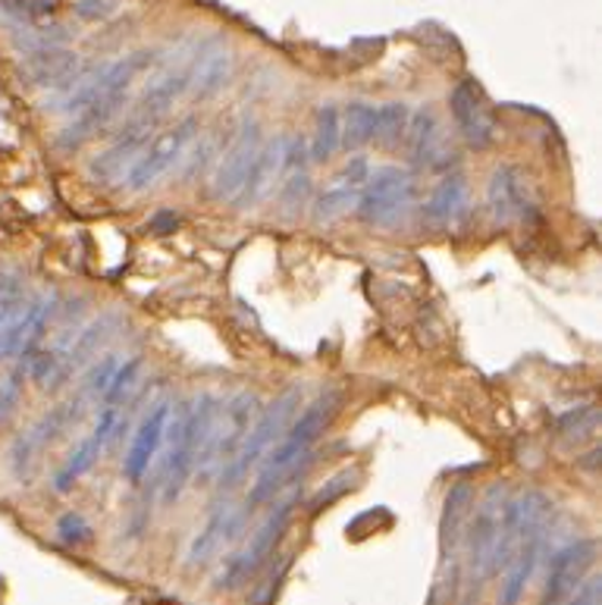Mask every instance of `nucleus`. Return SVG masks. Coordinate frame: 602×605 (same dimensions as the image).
Segmentation results:
<instances>
[{
  "label": "nucleus",
  "instance_id": "f257e3e1",
  "mask_svg": "<svg viewBox=\"0 0 602 605\" xmlns=\"http://www.w3.org/2000/svg\"><path fill=\"white\" fill-rule=\"evenodd\" d=\"M154 63L151 51H136L129 57L114 60V63H104L98 66L94 73H82L66 101H63V114H69V126L60 132L57 142L63 147H79L82 142H88L91 136H98L123 107L129 88L136 82V76L144 73L148 66Z\"/></svg>",
  "mask_w": 602,
  "mask_h": 605
},
{
  "label": "nucleus",
  "instance_id": "f03ea898",
  "mask_svg": "<svg viewBox=\"0 0 602 605\" xmlns=\"http://www.w3.org/2000/svg\"><path fill=\"white\" fill-rule=\"evenodd\" d=\"M343 396L333 389L326 396H317L315 402L308 404L283 433V439L267 452L264 459V471H260L258 484L252 490L248 509H258L264 502H273L280 492L286 490L289 484H295L298 477H305V471L315 462L317 439L330 427V421L336 417Z\"/></svg>",
  "mask_w": 602,
  "mask_h": 605
},
{
  "label": "nucleus",
  "instance_id": "7ed1b4c3",
  "mask_svg": "<svg viewBox=\"0 0 602 605\" xmlns=\"http://www.w3.org/2000/svg\"><path fill=\"white\" fill-rule=\"evenodd\" d=\"M217 399L210 392H201L189 402H179L172 408L170 424H167V455L161 464V487H164V502H176L182 490L189 487V480L195 477V464H198L201 446L210 427V414H214Z\"/></svg>",
  "mask_w": 602,
  "mask_h": 605
},
{
  "label": "nucleus",
  "instance_id": "20e7f679",
  "mask_svg": "<svg viewBox=\"0 0 602 605\" xmlns=\"http://www.w3.org/2000/svg\"><path fill=\"white\" fill-rule=\"evenodd\" d=\"M258 396L255 392H232L227 399H217L210 427L201 446L195 474L198 480H217L220 471L230 464V459L239 452L242 439L248 436L255 417H258Z\"/></svg>",
  "mask_w": 602,
  "mask_h": 605
},
{
  "label": "nucleus",
  "instance_id": "39448f33",
  "mask_svg": "<svg viewBox=\"0 0 602 605\" xmlns=\"http://www.w3.org/2000/svg\"><path fill=\"white\" fill-rule=\"evenodd\" d=\"M302 396H305L302 386H289L286 392H280V396L273 399V404H270L264 414L255 417V424H252L248 436L242 439L239 452L232 455L230 464H227V467L220 471V477H217L220 490H235V487L248 477V471H255V467L267 459V452L283 439L289 424L298 417Z\"/></svg>",
  "mask_w": 602,
  "mask_h": 605
},
{
  "label": "nucleus",
  "instance_id": "423d86ee",
  "mask_svg": "<svg viewBox=\"0 0 602 605\" xmlns=\"http://www.w3.org/2000/svg\"><path fill=\"white\" fill-rule=\"evenodd\" d=\"M414 198H418V189H414L411 170H405V167H380L364 182L355 210H358V217L368 227L393 230V227H399L401 220H408Z\"/></svg>",
  "mask_w": 602,
  "mask_h": 605
},
{
  "label": "nucleus",
  "instance_id": "0eeeda50",
  "mask_svg": "<svg viewBox=\"0 0 602 605\" xmlns=\"http://www.w3.org/2000/svg\"><path fill=\"white\" fill-rule=\"evenodd\" d=\"M502 505H505V487L492 484L484 505L464 524V577L467 587L484 590L489 577L496 575V540H499V520H502Z\"/></svg>",
  "mask_w": 602,
  "mask_h": 605
},
{
  "label": "nucleus",
  "instance_id": "6e6552de",
  "mask_svg": "<svg viewBox=\"0 0 602 605\" xmlns=\"http://www.w3.org/2000/svg\"><path fill=\"white\" fill-rule=\"evenodd\" d=\"M198 136V116H182L176 126L164 129L161 136H154L142 154L136 157V164L126 170L123 182L129 192H144L148 185H154L161 176H167L179 164V157L189 151V144Z\"/></svg>",
  "mask_w": 602,
  "mask_h": 605
},
{
  "label": "nucleus",
  "instance_id": "1a4fd4ad",
  "mask_svg": "<svg viewBox=\"0 0 602 605\" xmlns=\"http://www.w3.org/2000/svg\"><path fill=\"white\" fill-rule=\"evenodd\" d=\"M295 505H298V495H289V499L273 505V512L255 530L252 543L242 549L239 555H232L230 562H227V568H223V575L217 577V587L220 590H239L248 577L258 575L260 568H264V562L273 555V549L280 546L283 533L289 530L292 515H295Z\"/></svg>",
  "mask_w": 602,
  "mask_h": 605
},
{
  "label": "nucleus",
  "instance_id": "9d476101",
  "mask_svg": "<svg viewBox=\"0 0 602 605\" xmlns=\"http://www.w3.org/2000/svg\"><path fill=\"white\" fill-rule=\"evenodd\" d=\"M487 207L496 227H524L540 220L537 198L521 167H496L487 182Z\"/></svg>",
  "mask_w": 602,
  "mask_h": 605
},
{
  "label": "nucleus",
  "instance_id": "9b49d317",
  "mask_svg": "<svg viewBox=\"0 0 602 605\" xmlns=\"http://www.w3.org/2000/svg\"><path fill=\"white\" fill-rule=\"evenodd\" d=\"M593 558H597V540H572V543L555 549L552 558H549V568H546V587L540 605L568 603L574 590L580 587V580L590 571Z\"/></svg>",
  "mask_w": 602,
  "mask_h": 605
},
{
  "label": "nucleus",
  "instance_id": "f8f14e48",
  "mask_svg": "<svg viewBox=\"0 0 602 605\" xmlns=\"http://www.w3.org/2000/svg\"><path fill=\"white\" fill-rule=\"evenodd\" d=\"M60 298L54 292H41V295H31L26 311L16 318V323L0 336V361H10V358H31L51 320L57 318Z\"/></svg>",
  "mask_w": 602,
  "mask_h": 605
},
{
  "label": "nucleus",
  "instance_id": "ddd939ff",
  "mask_svg": "<svg viewBox=\"0 0 602 605\" xmlns=\"http://www.w3.org/2000/svg\"><path fill=\"white\" fill-rule=\"evenodd\" d=\"M161 119H151V116L136 114L126 129L114 139L111 147H104L94 160H91V176L98 182H114L119 176H126V170L136 164V157L142 154L148 142L154 139V129H157Z\"/></svg>",
  "mask_w": 602,
  "mask_h": 605
},
{
  "label": "nucleus",
  "instance_id": "4468645a",
  "mask_svg": "<svg viewBox=\"0 0 602 605\" xmlns=\"http://www.w3.org/2000/svg\"><path fill=\"white\" fill-rule=\"evenodd\" d=\"M260 144H264V139H260L258 119L248 116L239 126V132L232 136L230 154L220 160V167L214 173V195L217 198H223V202H235L239 198V192H242V185L248 179V170H252V164L258 157Z\"/></svg>",
  "mask_w": 602,
  "mask_h": 605
},
{
  "label": "nucleus",
  "instance_id": "2eb2a0df",
  "mask_svg": "<svg viewBox=\"0 0 602 605\" xmlns=\"http://www.w3.org/2000/svg\"><path fill=\"white\" fill-rule=\"evenodd\" d=\"M449 111H452V119L459 126L461 139L484 151L489 144L496 142V119H492V111H489L487 98L481 94V88L474 86L471 79H464L459 86L452 88L449 94Z\"/></svg>",
  "mask_w": 602,
  "mask_h": 605
},
{
  "label": "nucleus",
  "instance_id": "dca6fc26",
  "mask_svg": "<svg viewBox=\"0 0 602 605\" xmlns=\"http://www.w3.org/2000/svg\"><path fill=\"white\" fill-rule=\"evenodd\" d=\"M170 402H157L142 417L139 430H136L129 449H126V459H123V477L129 484H142L144 477H148L151 462L157 459V452L164 446V433H167V424H170Z\"/></svg>",
  "mask_w": 602,
  "mask_h": 605
},
{
  "label": "nucleus",
  "instance_id": "f3484780",
  "mask_svg": "<svg viewBox=\"0 0 602 605\" xmlns=\"http://www.w3.org/2000/svg\"><path fill=\"white\" fill-rule=\"evenodd\" d=\"M119 417H123V411L114 408V404H107L101 414H98V424H94V430L91 436H86L82 442H76L73 446V452H69V459L66 464L57 471V477H54V487L57 490H73V484L76 480H82L88 471L94 467V462L101 459V452H104V442L111 439L119 427Z\"/></svg>",
  "mask_w": 602,
  "mask_h": 605
},
{
  "label": "nucleus",
  "instance_id": "a211bd4d",
  "mask_svg": "<svg viewBox=\"0 0 602 605\" xmlns=\"http://www.w3.org/2000/svg\"><path fill=\"white\" fill-rule=\"evenodd\" d=\"M368 179H371V160L361 157V154L351 157L348 167L336 176V185L326 189L323 195H317L315 198V207H311L315 220H320V223H333V220L345 217L348 210H355L358 195H361V189H364Z\"/></svg>",
  "mask_w": 602,
  "mask_h": 605
},
{
  "label": "nucleus",
  "instance_id": "6ab92c4d",
  "mask_svg": "<svg viewBox=\"0 0 602 605\" xmlns=\"http://www.w3.org/2000/svg\"><path fill=\"white\" fill-rule=\"evenodd\" d=\"M405 151H408L411 167H418V170H436V173H443V164L452 160L449 157V147L443 144V136H439V119H436L431 107L418 111V114L408 119Z\"/></svg>",
  "mask_w": 602,
  "mask_h": 605
},
{
  "label": "nucleus",
  "instance_id": "aec40b11",
  "mask_svg": "<svg viewBox=\"0 0 602 605\" xmlns=\"http://www.w3.org/2000/svg\"><path fill=\"white\" fill-rule=\"evenodd\" d=\"M546 533H549V527H546V530H537V533H530V537L517 546V552L512 555V562L502 568V580H499V605H517L521 600H524L530 580H534L537 568H540V558H543Z\"/></svg>",
  "mask_w": 602,
  "mask_h": 605
},
{
  "label": "nucleus",
  "instance_id": "412c9836",
  "mask_svg": "<svg viewBox=\"0 0 602 605\" xmlns=\"http://www.w3.org/2000/svg\"><path fill=\"white\" fill-rule=\"evenodd\" d=\"M252 509L245 505V509H232L230 502H223L207 524L201 527V533L192 540V546H189V555H185V562L189 565H204L217 549L223 546V543H230L235 540V533L242 530V524H245V515H248Z\"/></svg>",
  "mask_w": 602,
  "mask_h": 605
},
{
  "label": "nucleus",
  "instance_id": "4be33fe9",
  "mask_svg": "<svg viewBox=\"0 0 602 605\" xmlns=\"http://www.w3.org/2000/svg\"><path fill=\"white\" fill-rule=\"evenodd\" d=\"M467 202H471L467 179H464V173H459V170H452V173H446L436 182V189L427 195L421 214H424V220H427L431 227H452L456 220L464 217Z\"/></svg>",
  "mask_w": 602,
  "mask_h": 605
},
{
  "label": "nucleus",
  "instance_id": "5701e85b",
  "mask_svg": "<svg viewBox=\"0 0 602 605\" xmlns=\"http://www.w3.org/2000/svg\"><path fill=\"white\" fill-rule=\"evenodd\" d=\"M283 151H286V139H270V142L260 144L258 157H255V164H252V170H248V179H245L239 198L232 204H239V207H255L260 198L270 195L273 182L283 179Z\"/></svg>",
  "mask_w": 602,
  "mask_h": 605
},
{
  "label": "nucleus",
  "instance_id": "b1692460",
  "mask_svg": "<svg viewBox=\"0 0 602 605\" xmlns=\"http://www.w3.org/2000/svg\"><path fill=\"white\" fill-rule=\"evenodd\" d=\"M192 88V60L170 66L164 76H157L151 86L144 88L142 101H139V111L136 114L151 116V119H161V116L170 111L172 104Z\"/></svg>",
  "mask_w": 602,
  "mask_h": 605
},
{
  "label": "nucleus",
  "instance_id": "393cba45",
  "mask_svg": "<svg viewBox=\"0 0 602 605\" xmlns=\"http://www.w3.org/2000/svg\"><path fill=\"white\" fill-rule=\"evenodd\" d=\"M23 69H26L29 82L44 88H66L82 76V73H79V57H76L73 51H63V48L29 54Z\"/></svg>",
  "mask_w": 602,
  "mask_h": 605
},
{
  "label": "nucleus",
  "instance_id": "a878e982",
  "mask_svg": "<svg viewBox=\"0 0 602 605\" xmlns=\"http://www.w3.org/2000/svg\"><path fill=\"white\" fill-rule=\"evenodd\" d=\"M232 73V57L227 48L214 44V48H204L195 51L192 57V94L195 98H214L220 88L230 82Z\"/></svg>",
  "mask_w": 602,
  "mask_h": 605
},
{
  "label": "nucleus",
  "instance_id": "bb28decb",
  "mask_svg": "<svg viewBox=\"0 0 602 605\" xmlns=\"http://www.w3.org/2000/svg\"><path fill=\"white\" fill-rule=\"evenodd\" d=\"M471 502H474V487L471 484H456L449 490L446 509H443V552L456 565V552L461 549L464 524L471 518Z\"/></svg>",
  "mask_w": 602,
  "mask_h": 605
},
{
  "label": "nucleus",
  "instance_id": "cd10ccee",
  "mask_svg": "<svg viewBox=\"0 0 602 605\" xmlns=\"http://www.w3.org/2000/svg\"><path fill=\"white\" fill-rule=\"evenodd\" d=\"M376 107L364 101H351L340 114V151H361L373 142Z\"/></svg>",
  "mask_w": 602,
  "mask_h": 605
},
{
  "label": "nucleus",
  "instance_id": "c85d7f7f",
  "mask_svg": "<svg viewBox=\"0 0 602 605\" xmlns=\"http://www.w3.org/2000/svg\"><path fill=\"white\" fill-rule=\"evenodd\" d=\"M408 119H411V111L399 101L380 104L376 107V126H373V142L380 144L383 151H399L405 144V136H408Z\"/></svg>",
  "mask_w": 602,
  "mask_h": 605
},
{
  "label": "nucleus",
  "instance_id": "c756f323",
  "mask_svg": "<svg viewBox=\"0 0 602 605\" xmlns=\"http://www.w3.org/2000/svg\"><path fill=\"white\" fill-rule=\"evenodd\" d=\"M340 154V107L326 104L317 111L315 139L308 144V157L315 164H330Z\"/></svg>",
  "mask_w": 602,
  "mask_h": 605
},
{
  "label": "nucleus",
  "instance_id": "7c9ffc66",
  "mask_svg": "<svg viewBox=\"0 0 602 605\" xmlns=\"http://www.w3.org/2000/svg\"><path fill=\"white\" fill-rule=\"evenodd\" d=\"M29 298L26 280L16 270H0V336L26 311Z\"/></svg>",
  "mask_w": 602,
  "mask_h": 605
},
{
  "label": "nucleus",
  "instance_id": "2f4dec72",
  "mask_svg": "<svg viewBox=\"0 0 602 605\" xmlns=\"http://www.w3.org/2000/svg\"><path fill=\"white\" fill-rule=\"evenodd\" d=\"M597 424H600V411L593 408V404H580V408H574V411H565L559 421H555V430L562 433L565 439H587V436H593L597 430Z\"/></svg>",
  "mask_w": 602,
  "mask_h": 605
},
{
  "label": "nucleus",
  "instance_id": "473e14b6",
  "mask_svg": "<svg viewBox=\"0 0 602 605\" xmlns=\"http://www.w3.org/2000/svg\"><path fill=\"white\" fill-rule=\"evenodd\" d=\"M119 364H123V358H119V355H107L101 364H94V368L88 371L86 383H82V389H79V396H76V399L86 404V408L91 399H104V392H107V386H111V379H114L116 368H119Z\"/></svg>",
  "mask_w": 602,
  "mask_h": 605
},
{
  "label": "nucleus",
  "instance_id": "72a5a7b5",
  "mask_svg": "<svg viewBox=\"0 0 602 605\" xmlns=\"http://www.w3.org/2000/svg\"><path fill=\"white\" fill-rule=\"evenodd\" d=\"M139 368H142V358H129V361H123V364L116 368V374L114 379H111V386H107V392H104V402L119 408L123 399H129L132 383L139 379Z\"/></svg>",
  "mask_w": 602,
  "mask_h": 605
},
{
  "label": "nucleus",
  "instance_id": "f704fd0d",
  "mask_svg": "<svg viewBox=\"0 0 602 605\" xmlns=\"http://www.w3.org/2000/svg\"><path fill=\"white\" fill-rule=\"evenodd\" d=\"M308 195H311V176H308V170H305V173L283 176L280 204H283V210H286V214H298Z\"/></svg>",
  "mask_w": 602,
  "mask_h": 605
},
{
  "label": "nucleus",
  "instance_id": "c9c22d12",
  "mask_svg": "<svg viewBox=\"0 0 602 605\" xmlns=\"http://www.w3.org/2000/svg\"><path fill=\"white\" fill-rule=\"evenodd\" d=\"M361 484V474L351 467V471H340L336 477H330L320 490L315 492L317 499H315V512L317 509H323V505H330V502H336L340 495H345L348 490H355Z\"/></svg>",
  "mask_w": 602,
  "mask_h": 605
},
{
  "label": "nucleus",
  "instance_id": "e433bc0d",
  "mask_svg": "<svg viewBox=\"0 0 602 605\" xmlns=\"http://www.w3.org/2000/svg\"><path fill=\"white\" fill-rule=\"evenodd\" d=\"M57 537L60 543H66V546H82L91 540V527L82 515H63L57 520Z\"/></svg>",
  "mask_w": 602,
  "mask_h": 605
},
{
  "label": "nucleus",
  "instance_id": "4c0bfd02",
  "mask_svg": "<svg viewBox=\"0 0 602 605\" xmlns=\"http://www.w3.org/2000/svg\"><path fill=\"white\" fill-rule=\"evenodd\" d=\"M20 396H23V376H3V379H0V424L13 414V408L20 404Z\"/></svg>",
  "mask_w": 602,
  "mask_h": 605
},
{
  "label": "nucleus",
  "instance_id": "58836bf2",
  "mask_svg": "<svg viewBox=\"0 0 602 605\" xmlns=\"http://www.w3.org/2000/svg\"><path fill=\"white\" fill-rule=\"evenodd\" d=\"M286 568H289V558H283L270 575H267V580L258 587V593H255V600L252 603L255 605H270L273 600H277V590H280V583H283V577H286Z\"/></svg>",
  "mask_w": 602,
  "mask_h": 605
},
{
  "label": "nucleus",
  "instance_id": "ea45409f",
  "mask_svg": "<svg viewBox=\"0 0 602 605\" xmlns=\"http://www.w3.org/2000/svg\"><path fill=\"white\" fill-rule=\"evenodd\" d=\"M600 593H602V580L600 575H590L580 580V587L572 593V600L565 605H600Z\"/></svg>",
  "mask_w": 602,
  "mask_h": 605
},
{
  "label": "nucleus",
  "instance_id": "a19ab883",
  "mask_svg": "<svg viewBox=\"0 0 602 605\" xmlns=\"http://www.w3.org/2000/svg\"><path fill=\"white\" fill-rule=\"evenodd\" d=\"M459 605H481V590H477V587H467Z\"/></svg>",
  "mask_w": 602,
  "mask_h": 605
}]
</instances>
